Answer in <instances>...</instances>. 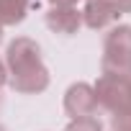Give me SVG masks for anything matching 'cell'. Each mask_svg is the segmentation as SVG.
Returning a JSON list of instances; mask_svg holds the SVG:
<instances>
[{"instance_id": "8", "label": "cell", "mask_w": 131, "mask_h": 131, "mask_svg": "<svg viewBox=\"0 0 131 131\" xmlns=\"http://www.w3.org/2000/svg\"><path fill=\"white\" fill-rule=\"evenodd\" d=\"M64 131H103V123L100 118H77V121H70Z\"/></svg>"}, {"instance_id": "12", "label": "cell", "mask_w": 131, "mask_h": 131, "mask_svg": "<svg viewBox=\"0 0 131 131\" xmlns=\"http://www.w3.org/2000/svg\"><path fill=\"white\" fill-rule=\"evenodd\" d=\"M3 31H5V28H3V26H0V44H3Z\"/></svg>"}, {"instance_id": "7", "label": "cell", "mask_w": 131, "mask_h": 131, "mask_svg": "<svg viewBox=\"0 0 131 131\" xmlns=\"http://www.w3.org/2000/svg\"><path fill=\"white\" fill-rule=\"evenodd\" d=\"M34 0H0V26L8 28V26H18L26 21L28 8H31Z\"/></svg>"}, {"instance_id": "11", "label": "cell", "mask_w": 131, "mask_h": 131, "mask_svg": "<svg viewBox=\"0 0 131 131\" xmlns=\"http://www.w3.org/2000/svg\"><path fill=\"white\" fill-rule=\"evenodd\" d=\"M113 3H118L123 13H131V0H113Z\"/></svg>"}, {"instance_id": "9", "label": "cell", "mask_w": 131, "mask_h": 131, "mask_svg": "<svg viewBox=\"0 0 131 131\" xmlns=\"http://www.w3.org/2000/svg\"><path fill=\"white\" fill-rule=\"evenodd\" d=\"M8 85V70H5V62L0 59V88Z\"/></svg>"}, {"instance_id": "6", "label": "cell", "mask_w": 131, "mask_h": 131, "mask_svg": "<svg viewBox=\"0 0 131 131\" xmlns=\"http://www.w3.org/2000/svg\"><path fill=\"white\" fill-rule=\"evenodd\" d=\"M44 23L51 34L75 36L82 28V10L80 5H49V10L44 13Z\"/></svg>"}, {"instance_id": "3", "label": "cell", "mask_w": 131, "mask_h": 131, "mask_svg": "<svg viewBox=\"0 0 131 131\" xmlns=\"http://www.w3.org/2000/svg\"><path fill=\"white\" fill-rule=\"evenodd\" d=\"M100 75L131 77V26L116 23L103 39Z\"/></svg>"}, {"instance_id": "1", "label": "cell", "mask_w": 131, "mask_h": 131, "mask_svg": "<svg viewBox=\"0 0 131 131\" xmlns=\"http://www.w3.org/2000/svg\"><path fill=\"white\" fill-rule=\"evenodd\" d=\"M5 70L8 85L21 95H39L49 88L51 75L41 59V46L31 36H16L5 49Z\"/></svg>"}, {"instance_id": "5", "label": "cell", "mask_w": 131, "mask_h": 131, "mask_svg": "<svg viewBox=\"0 0 131 131\" xmlns=\"http://www.w3.org/2000/svg\"><path fill=\"white\" fill-rule=\"evenodd\" d=\"M80 10H82V26H88L90 31L113 28L121 21V16H126L121 5L113 0H85V5Z\"/></svg>"}, {"instance_id": "13", "label": "cell", "mask_w": 131, "mask_h": 131, "mask_svg": "<svg viewBox=\"0 0 131 131\" xmlns=\"http://www.w3.org/2000/svg\"><path fill=\"white\" fill-rule=\"evenodd\" d=\"M0 131H5V126H3V123H0Z\"/></svg>"}, {"instance_id": "10", "label": "cell", "mask_w": 131, "mask_h": 131, "mask_svg": "<svg viewBox=\"0 0 131 131\" xmlns=\"http://www.w3.org/2000/svg\"><path fill=\"white\" fill-rule=\"evenodd\" d=\"M46 3H51V5H77V0H46Z\"/></svg>"}, {"instance_id": "4", "label": "cell", "mask_w": 131, "mask_h": 131, "mask_svg": "<svg viewBox=\"0 0 131 131\" xmlns=\"http://www.w3.org/2000/svg\"><path fill=\"white\" fill-rule=\"evenodd\" d=\"M98 98L90 82H72L64 93V113L72 121L77 118H98Z\"/></svg>"}, {"instance_id": "2", "label": "cell", "mask_w": 131, "mask_h": 131, "mask_svg": "<svg viewBox=\"0 0 131 131\" xmlns=\"http://www.w3.org/2000/svg\"><path fill=\"white\" fill-rule=\"evenodd\" d=\"M100 111L111 113L113 131H131V77L100 75L93 85Z\"/></svg>"}]
</instances>
